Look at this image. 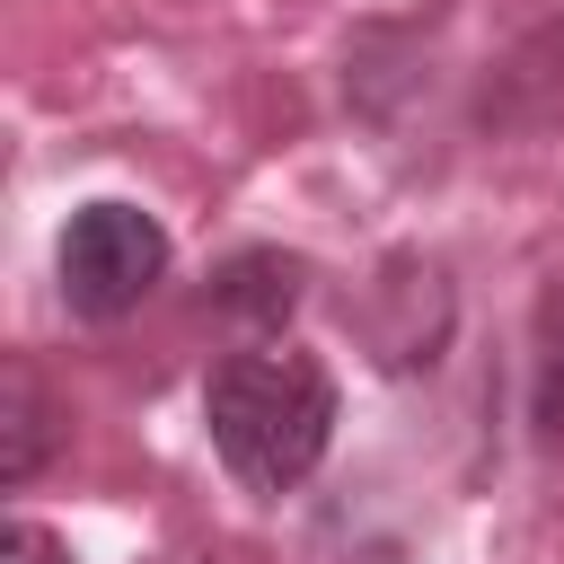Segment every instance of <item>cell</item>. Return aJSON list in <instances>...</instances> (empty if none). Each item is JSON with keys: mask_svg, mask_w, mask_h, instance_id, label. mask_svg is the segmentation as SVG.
Wrapping results in <instances>:
<instances>
[{"mask_svg": "<svg viewBox=\"0 0 564 564\" xmlns=\"http://www.w3.org/2000/svg\"><path fill=\"white\" fill-rule=\"evenodd\" d=\"M203 423H212L220 467L247 494H291L317 476V458L335 441V379L300 344H247L212 370Z\"/></svg>", "mask_w": 564, "mask_h": 564, "instance_id": "6da1fadb", "label": "cell"}, {"mask_svg": "<svg viewBox=\"0 0 564 564\" xmlns=\"http://www.w3.org/2000/svg\"><path fill=\"white\" fill-rule=\"evenodd\" d=\"M300 291H308V264L282 256V247H247L212 273V308L238 317V326H282L300 308Z\"/></svg>", "mask_w": 564, "mask_h": 564, "instance_id": "3957f363", "label": "cell"}, {"mask_svg": "<svg viewBox=\"0 0 564 564\" xmlns=\"http://www.w3.org/2000/svg\"><path fill=\"white\" fill-rule=\"evenodd\" d=\"M53 449V405H44V379L26 352H9L0 370V485H26Z\"/></svg>", "mask_w": 564, "mask_h": 564, "instance_id": "277c9868", "label": "cell"}, {"mask_svg": "<svg viewBox=\"0 0 564 564\" xmlns=\"http://www.w3.org/2000/svg\"><path fill=\"white\" fill-rule=\"evenodd\" d=\"M529 423L546 441H564V282H546L538 300V370H529Z\"/></svg>", "mask_w": 564, "mask_h": 564, "instance_id": "5b68a950", "label": "cell"}, {"mask_svg": "<svg viewBox=\"0 0 564 564\" xmlns=\"http://www.w3.org/2000/svg\"><path fill=\"white\" fill-rule=\"evenodd\" d=\"M0 564H70V546H62L44 520H9V529H0Z\"/></svg>", "mask_w": 564, "mask_h": 564, "instance_id": "8992f818", "label": "cell"}, {"mask_svg": "<svg viewBox=\"0 0 564 564\" xmlns=\"http://www.w3.org/2000/svg\"><path fill=\"white\" fill-rule=\"evenodd\" d=\"M53 273H62V308L70 317H132L159 282H167V229L141 212V203H79L62 247H53Z\"/></svg>", "mask_w": 564, "mask_h": 564, "instance_id": "7a4b0ae2", "label": "cell"}]
</instances>
